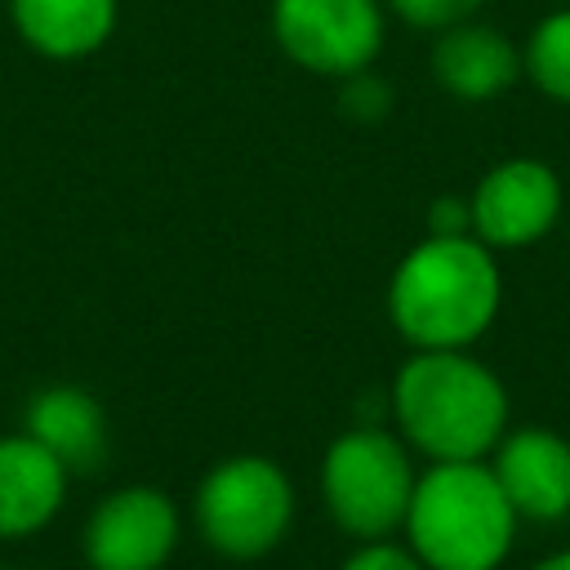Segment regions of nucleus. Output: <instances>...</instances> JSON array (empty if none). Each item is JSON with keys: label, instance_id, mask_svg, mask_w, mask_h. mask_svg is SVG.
Here are the masks:
<instances>
[{"label": "nucleus", "instance_id": "nucleus-1", "mask_svg": "<svg viewBox=\"0 0 570 570\" xmlns=\"http://www.w3.org/2000/svg\"><path fill=\"white\" fill-rule=\"evenodd\" d=\"M392 419L432 463L481 459L508 432L503 383L463 347H419L392 379Z\"/></svg>", "mask_w": 570, "mask_h": 570}, {"label": "nucleus", "instance_id": "nucleus-2", "mask_svg": "<svg viewBox=\"0 0 570 570\" xmlns=\"http://www.w3.org/2000/svg\"><path fill=\"white\" fill-rule=\"evenodd\" d=\"M499 298V263L476 236H428L387 281V316L414 347H468L490 330Z\"/></svg>", "mask_w": 570, "mask_h": 570}, {"label": "nucleus", "instance_id": "nucleus-3", "mask_svg": "<svg viewBox=\"0 0 570 570\" xmlns=\"http://www.w3.org/2000/svg\"><path fill=\"white\" fill-rule=\"evenodd\" d=\"M405 534L428 570H499L517 512L481 459L432 463L410 494Z\"/></svg>", "mask_w": 570, "mask_h": 570}, {"label": "nucleus", "instance_id": "nucleus-4", "mask_svg": "<svg viewBox=\"0 0 570 570\" xmlns=\"http://www.w3.org/2000/svg\"><path fill=\"white\" fill-rule=\"evenodd\" d=\"M414 463L405 441L383 432L379 423H356L330 441L321 459V494L343 534L387 539L405 525V508L414 494Z\"/></svg>", "mask_w": 570, "mask_h": 570}, {"label": "nucleus", "instance_id": "nucleus-5", "mask_svg": "<svg viewBox=\"0 0 570 570\" xmlns=\"http://www.w3.org/2000/svg\"><path fill=\"white\" fill-rule=\"evenodd\" d=\"M294 521V481L267 454H232L196 485V530L223 557L272 552Z\"/></svg>", "mask_w": 570, "mask_h": 570}, {"label": "nucleus", "instance_id": "nucleus-6", "mask_svg": "<svg viewBox=\"0 0 570 570\" xmlns=\"http://www.w3.org/2000/svg\"><path fill=\"white\" fill-rule=\"evenodd\" d=\"M272 36L303 71L343 80L383 49V9L379 0H272Z\"/></svg>", "mask_w": 570, "mask_h": 570}, {"label": "nucleus", "instance_id": "nucleus-7", "mask_svg": "<svg viewBox=\"0 0 570 570\" xmlns=\"http://www.w3.org/2000/svg\"><path fill=\"white\" fill-rule=\"evenodd\" d=\"M183 534L178 508L156 485L111 490L85 521L89 570H165Z\"/></svg>", "mask_w": 570, "mask_h": 570}, {"label": "nucleus", "instance_id": "nucleus-8", "mask_svg": "<svg viewBox=\"0 0 570 570\" xmlns=\"http://www.w3.org/2000/svg\"><path fill=\"white\" fill-rule=\"evenodd\" d=\"M472 232L490 249L534 245L561 214V183L543 160H503L472 191Z\"/></svg>", "mask_w": 570, "mask_h": 570}, {"label": "nucleus", "instance_id": "nucleus-9", "mask_svg": "<svg viewBox=\"0 0 570 570\" xmlns=\"http://www.w3.org/2000/svg\"><path fill=\"white\" fill-rule=\"evenodd\" d=\"M499 490L517 517L557 521L570 517V445L548 428L503 432L490 463Z\"/></svg>", "mask_w": 570, "mask_h": 570}, {"label": "nucleus", "instance_id": "nucleus-10", "mask_svg": "<svg viewBox=\"0 0 570 570\" xmlns=\"http://www.w3.org/2000/svg\"><path fill=\"white\" fill-rule=\"evenodd\" d=\"M71 472L27 432L0 436V539L40 534L62 499Z\"/></svg>", "mask_w": 570, "mask_h": 570}, {"label": "nucleus", "instance_id": "nucleus-11", "mask_svg": "<svg viewBox=\"0 0 570 570\" xmlns=\"http://www.w3.org/2000/svg\"><path fill=\"white\" fill-rule=\"evenodd\" d=\"M22 432L36 436L71 476L94 472L107 454V414L89 387L49 383L27 401Z\"/></svg>", "mask_w": 570, "mask_h": 570}, {"label": "nucleus", "instance_id": "nucleus-12", "mask_svg": "<svg viewBox=\"0 0 570 570\" xmlns=\"http://www.w3.org/2000/svg\"><path fill=\"white\" fill-rule=\"evenodd\" d=\"M120 0H9L13 31L49 62H76L98 53L116 31Z\"/></svg>", "mask_w": 570, "mask_h": 570}, {"label": "nucleus", "instance_id": "nucleus-13", "mask_svg": "<svg viewBox=\"0 0 570 570\" xmlns=\"http://www.w3.org/2000/svg\"><path fill=\"white\" fill-rule=\"evenodd\" d=\"M432 71L445 94H454L463 102H485V98H499L517 80L521 58H517L512 40L499 36L494 27L454 22L441 31V40L432 49Z\"/></svg>", "mask_w": 570, "mask_h": 570}, {"label": "nucleus", "instance_id": "nucleus-14", "mask_svg": "<svg viewBox=\"0 0 570 570\" xmlns=\"http://www.w3.org/2000/svg\"><path fill=\"white\" fill-rule=\"evenodd\" d=\"M525 71L534 76V85L548 98L570 102V9L539 22V31L530 36V49H525Z\"/></svg>", "mask_w": 570, "mask_h": 570}, {"label": "nucleus", "instance_id": "nucleus-15", "mask_svg": "<svg viewBox=\"0 0 570 570\" xmlns=\"http://www.w3.org/2000/svg\"><path fill=\"white\" fill-rule=\"evenodd\" d=\"M338 107H343L352 120L374 125V120H383V116H387V107H392V89H387V80L370 76V67H365V71H356V76H343Z\"/></svg>", "mask_w": 570, "mask_h": 570}, {"label": "nucleus", "instance_id": "nucleus-16", "mask_svg": "<svg viewBox=\"0 0 570 570\" xmlns=\"http://www.w3.org/2000/svg\"><path fill=\"white\" fill-rule=\"evenodd\" d=\"M392 9L410 22V27H423V31H445L454 22H468L481 0H392Z\"/></svg>", "mask_w": 570, "mask_h": 570}, {"label": "nucleus", "instance_id": "nucleus-17", "mask_svg": "<svg viewBox=\"0 0 570 570\" xmlns=\"http://www.w3.org/2000/svg\"><path fill=\"white\" fill-rule=\"evenodd\" d=\"M343 570H428L414 548H401L392 539H361V548L343 561Z\"/></svg>", "mask_w": 570, "mask_h": 570}, {"label": "nucleus", "instance_id": "nucleus-18", "mask_svg": "<svg viewBox=\"0 0 570 570\" xmlns=\"http://www.w3.org/2000/svg\"><path fill=\"white\" fill-rule=\"evenodd\" d=\"M428 236H472V205L459 196H436L428 209Z\"/></svg>", "mask_w": 570, "mask_h": 570}, {"label": "nucleus", "instance_id": "nucleus-19", "mask_svg": "<svg viewBox=\"0 0 570 570\" xmlns=\"http://www.w3.org/2000/svg\"><path fill=\"white\" fill-rule=\"evenodd\" d=\"M534 570H570V552H552V557H543Z\"/></svg>", "mask_w": 570, "mask_h": 570}, {"label": "nucleus", "instance_id": "nucleus-20", "mask_svg": "<svg viewBox=\"0 0 570 570\" xmlns=\"http://www.w3.org/2000/svg\"><path fill=\"white\" fill-rule=\"evenodd\" d=\"M0 570H22V566H0Z\"/></svg>", "mask_w": 570, "mask_h": 570}]
</instances>
